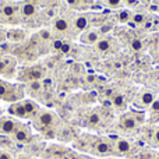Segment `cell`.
Wrapping results in <instances>:
<instances>
[{
	"label": "cell",
	"mask_w": 159,
	"mask_h": 159,
	"mask_svg": "<svg viewBox=\"0 0 159 159\" xmlns=\"http://www.w3.org/2000/svg\"><path fill=\"white\" fill-rule=\"evenodd\" d=\"M38 14H39V6L30 3V2H25V0L20 2V16L22 18V22H24V20L34 18Z\"/></svg>",
	"instance_id": "14"
},
{
	"label": "cell",
	"mask_w": 159,
	"mask_h": 159,
	"mask_svg": "<svg viewBox=\"0 0 159 159\" xmlns=\"http://www.w3.org/2000/svg\"><path fill=\"white\" fill-rule=\"evenodd\" d=\"M131 152V143L126 138H117L113 143V154L119 155V157H124Z\"/></svg>",
	"instance_id": "18"
},
{
	"label": "cell",
	"mask_w": 159,
	"mask_h": 159,
	"mask_svg": "<svg viewBox=\"0 0 159 159\" xmlns=\"http://www.w3.org/2000/svg\"><path fill=\"white\" fill-rule=\"evenodd\" d=\"M30 36L27 30H22V28H10V30H6V41L10 45H21L22 42H25Z\"/></svg>",
	"instance_id": "11"
},
{
	"label": "cell",
	"mask_w": 159,
	"mask_h": 159,
	"mask_svg": "<svg viewBox=\"0 0 159 159\" xmlns=\"http://www.w3.org/2000/svg\"><path fill=\"white\" fill-rule=\"evenodd\" d=\"M0 159H14V157H13V154L2 149V151H0Z\"/></svg>",
	"instance_id": "33"
},
{
	"label": "cell",
	"mask_w": 159,
	"mask_h": 159,
	"mask_svg": "<svg viewBox=\"0 0 159 159\" xmlns=\"http://www.w3.org/2000/svg\"><path fill=\"white\" fill-rule=\"evenodd\" d=\"M17 59L11 55L0 56V77L11 78L17 74Z\"/></svg>",
	"instance_id": "7"
},
{
	"label": "cell",
	"mask_w": 159,
	"mask_h": 159,
	"mask_svg": "<svg viewBox=\"0 0 159 159\" xmlns=\"http://www.w3.org/2000/svg\"><path fill=\"white\" fill-rule=\"evenodd\" d=\"M53 43H52V46H53V50L55 52H60V49H61V46H63V43H64V41L63 39H53Z\"/></svg>",
	"instance_id": "30"
},
{
	"label": "cell",
	"mask_w": 159,
	"mask_h": 159,
	"mask_svg": "<svg viewBox=\"0 0 159 159\" xmlns=\"http://www.w3.org/2000/svg\"><path fill=\"white\" fill-rule=\"evenodd\" d=\"M145 121V113L143 110H129L119 119V129L121 131H135Z\"/></svg>",
	"instance_id": "2"
},
{
	"label": "cell",
	"mask_w": 159,
	"mask_h": 159,
	"mask_svg": "<svg viewBox=\"0 0 159 159\" xmlns=\"http://www.w3.org/2000/svg\"><path fill=\"white\" fill-rule=\"evenodd\" d=\"M149 110H151L152 113H159V99H155L154 103L149 106Z\"/></svg>",
	"instance_id": "32"
},
{
	"label": "cell",
	"mask_w": 159,
	"mask_h": 159,
	"mask_svg": "<svg viewBox=\"0 0 159 159\" xmlns=\"http://www.w3.org/2000/svg\"><path fill=\"white\" fill-rule=\"evenodd\" d=\"M25 2H30V3H34V4H36V6H41L43 0H25Z\"/></svg>",
	"instance_id": "35"
},
{
	"label": "cell",
	"mask_w": 159,
	"mask_h": 159,
	"mask_svg": "<svg viewBox=\"0 0 159 159\" xmlns=\"http://www.w3.org/2000/svg\"><path fill=\"white\" fill-rule=\"evenodd\" d=\"M14 159H32V158L27 157V155H20V157H17V158H14Z\"/></svg>",
	"instance_id": "36"
},
{
	"label": "cell",
	"mask_w": 159,
	"mask_h": 159,
	"mask_svg": "<svg viewBox=\"0 0 159 159\" xmlns=\"http://www.w3.org/2000/svg\"><path fill=\"white\" fill-rule=\"evenodd\" d=\"M151 144L154 147H158V148H159V127H157V129L154 130V133H152V135H151Z\"/></svg>",
	"instance_id": "29"
},
{
	"label": "cell",
	"mask_w": 159,
	"mask_h": 159,
	"mask_svg": "<svg viewBox=\"0 0 159 159\" xmlns=\"http://www.w3.org/2000/svg\"><path fill=\"white\" fill-rule=\"evenodd\" d=\"M39 105L32 99H21L8 106L7 112L16 119H34L39 112Z\"/></svg>",
	"instance_id": "1"
},
{
	"label": "cell",
	"mask_w": 159,
	"mask_h": 159,
	"mask_svg": "<svg viewBox=\"0 0 159 159\" xmlns=\"http://www.w3.org/2000/svg\"><path fill=\"white\" fill-rule=\"evenodd\" d=\"M28 85V91L31 93H39L42 89V85H41V81H34V82H30Z\"/></svg>",
	"instance_id": "26"
},
{
	"label": "cell",
	"mask_w": 159,
	"mask_h": 159,
	"mask_svg": "<svg viewBox=\"0 0 159 159\" xmlns=\"http://www.w3.org/2000/svg\"><path fill=\"white\" fill-rule=\"evenodd\" d=\"M89 24H91V16L89 14H85V13H81L78 16L74 17V20L71 21V28H73V32H84L85 30L89 28Z\"/></svg>",
	"instance_id": "16"
},
{
	"label": "cell",
	"mask_w": 159,
	"mask_h": 159,
	"mask_svg": "<svg viewBox=\"0 0 159 159\" xmlns=\"http://www.w3.org/2000/svg\"><path fill=\"white\" fill-rule=\"evenodd\" d=\"M110 103H112V106L116 107V109H124L127 105L126 95H123L121 92H113L112 95H110Z\"/></svg>",
	"instance_id": "20"
},
{
	"label": "cell",
	"mask_w": 159,
	"mask_h": 159,
	"mask_svg": "<svg viewBox=\"0 0 159 159\" xmlns=\"http://www.w3.org/2000/svg\"><path fill=\"white\" fill-rule=\"evenodd\" d=\"M101 38H102V34L99 31V28L91 27L80 35V42L84 45H96Z\"/></svg>",
	"instance_id": "15"
},
{
	"label": "cell",
	"mask_w": 159,
	"mask_h": 159,
	"mask_svg": "<svg viewBox=\"0 0 159 159\" xmlns=\"http://www.w3.org/2000/svg\"><path fill=\"white\" fill-rule=\"evenodd\" d=\"M21 22L20 2H0V24L18 25Z\"/></svg>",
	"instance_id": "3"
},
{
	"label": "cell",
	"mask_w": 159,
	"mask_h": 159,
	"mask_svg": "<svg viewBox=\"0 0 159 159\" xmlns=\"http://www.w3.org/2000/svg\"><path fill=\"white\" fill-rule=\"evenodd\" d=\"M103 110L105 109H92L85 117V124L89 129H99L103 124Z\"/></svg>",
	"instance_id": "12"
},
{
	"label": "cell",
	"mask_w": 159,
	"mask_h": 159,
	"mask_svg": "<svg viewBox=\"0 0 159 159\" xmlns=\"http://www.w3.org/2000/svg\"><path fill=\"white\" fill-rule=\"evenodd\" d=\"M32 121H34V126H35L39 131L46 133V130H55V127L59 124V117L52 110L39 109V112L34 116Z\"/></svg>",
	"instance_id": "4"
},
{
	"label": "cell",
	"mask_w": 159,
	"mask_h": 159,
	"mask_svg": "<svg viewBox=\"0 0 159 159\" xmlns=\"http://www.w3.org/2000/svg\"><path fill=\"white\" fill-rule=\"evenodd\" d=\"M145 21H147V16L144 13H133L131 18H130V24H133L134 27H143Z\"/></svg>",
	"instance_id": "23"
},
{
	"label": "cell",
	"mask_w": 159,
	"mask_h": 159,
	"mask_svg": "<svg viewBox=\"0 0 159 159\" xmlns=\"http://www.w3.org/2000/svg\"><path fill=\"white\" fill-rule=\"evenodd\" d=\"M11 141L18 144H28L32 141V131L31 129L27 126V124L22 123L21 126L17 129V131L11 135Z\"/></svg>",
	"instance_id": "13"
},
{
	"label": "cell",
	"mask_w": 159,
	"mask_h": 159,
	"mask_svg": "<svg viewBox=\"0 0 159 159\" xmlns=\"http://www.w3.org/2000/svg\"><path fill=\"white\" fill-rule=\"evenodd\" d=\"M92 154L98 155V157H109L113 155V143L107 138H95L91 144V149Z\"/></svg>",
	"instance_id": "8"
},
{
	"label": "cell",
	"mask_w": 159,
	"mask_h": 159,
	"mask_svg": "<svg viewBox=\"0 0 159 159\" xmlns=\"http://www.w3.org/2000/svg\"><path fill=\"white\" fill-rule=\"evenodd\" d=\"M3 55V52H2V49H0V56H2Z\"/></svg>",
	"instance_id": "38"
},
{
	"label": "cell",
	"mask_w": 159,
	"mask_h": 159,
	"mask_svg": "<svg viewBox=\"0 0 159 159\" xmlns=\"http://www.w3.org/2000/svg\"><path fill=\"white\" fill-rule=\"evenodd\" d=\"M21 124L22 123L18 119L11 117V116H3V117H0V135L11 137Z\"/></svg>",
	"instance_id": "10"
},
{
	"label": "cell",
	"mask_w": 159,
	"mask_h": 159,
	"mask_svg": "<svg viewBox=\"0 0 159 159\" xmlns=\"http://www.w3.org/2000/svg\"><path fill=\"white\" fill-rule=\"evenodd\" d=\"M131 14L133 13L129 8H120V10H117V13H116V20H117L120 24H127V22H130Z\"/></svg>",
	"instance_id": "22"
},
{
	"label": "cell",
	"mask_w": 159,
	"mask_h": 159,
	"mask_svg": "<svg viewBox=\"0 0 159 159\" xmlns=\"http://www.w3.org/2000/svg\"><path fill=\"white\" fill-rule=\"evenodd\" d=\"M143 48H144V43H143V41H141V39L135 38V39H133V41H131V49L133 50H135V52H140Z\"/></svg>",
	"instance_id": "28"
},
{
	"label": "cell",
	"mask_w": 159,
	"mask_h": 159,
	"mask_svg": "<svg viewBox=\"0 0 159 159\" xmlns=\"http://www.w3.org/2000/svg\"><path fill=\"white\" fill-rule=\"evenodd\" d=\"M24 93L25 89L21 88L20 85L11 84V82H7L4 80H0V99L6 102H18L21 99H24Z\"/></svg>",
	"instance_id": "5"
},
{
	"label": "cell",
	"mask_w": 159,
	"mask_h": 159,
	"mask_svg": "<svg viewBox=\"0 0 159 159\" xmlns=\"http://www.w3.org/2000/svg\"><path fill=\"white\" fill-rule=\"evenodd\" d=\"M17 80L24 84H30L34 81H42L45 77V70L41 66H28V67H21L17 70L16 74Z\"/></svg>",
	"instance_id": "6"
},
{
	"label": "cell",
	"mask_w": 159,
	"mask_h": 159,
	"mask_svg": "<svg viewBox=\"0 0 159 159\" xmlns=\"http://www.w3.org/2000/svg\"><path fill=\"white\" fill-rule=\"evenodd\" d=\"M101 2H103V4L109 8H119L123 3V0H101Z\"/></svg>",
	"instance_id": "27"
},
{
	"label": "cell",
	"mask_w": 159,
	"mask_h": 159,
	"mask_svg": "<svg viewBox=\"0 0 159 159\" xmlns=\"http://www.w3.org/2000/svg\"><path fill=\"white\" fill-rule=\"evenodd\" d=\"M38 38L41 39L42 42H52L53 41V31L49 30V28H43L38 32Z\"/></svg>",
	"instance_id": "24"
},
{
	"label": "cell",
	"mask_w": 159,
	"mask_h": 159,
	"mask_svg": "<svg viewBox=\"0 0 159 159\" xmlns=\"http://www.w3.org/2000/svg\"><path fill=\"white\" fill-rule=\"evenodd\" d=\"M6 41V30H0V45H3Z\"/></svg>",
	"instance_id": "34"
},
{
	"label": "cell",
	"mask_w": 159,
	"mask_h": 159,
	"mask_svg": "<svg viewBox=\"0 0 159 159\" xmlns=\"http://www.w3.org/2000/svg\"><path fill=\"white\" fill-rule=\"evenodd\" d=\"M113 43H115V39H113L112 36H103V38H101L98 41V43L95 45V48L99 53L105 55V53H109L110 50H112Z\"/></svg>",
	"instance_id": "19"
},
{
	"label": "cell",
	"mask_w": 159,
	"mask_h": 159,
	"mask_svg": "<svg viewBox=\"0 0 159 159\" xmlns=\"http://www.w3.org/2000/svg\"><path fill=\"white\" fill-rule=\"evenodd\" d=\"M70 7L77 8V10H85L92 4V0H64Z\"/></svg>",
	"instance_id": "21"
},
{
	"label": "cell",
	"mask_w": 159,
	"mask_h": 159,
	"mask_svg": "<svg viewBox=\"0 0 159 159\" xmlns=\"http://www.w3.org/2000/svg\"><path fill=\"white\" fill-rule=\"evenodd\" d=\"M155 99H157V96H155V93L152 92V91H149V89H141L140 92L135 95L133 105L135 106V109L143 110V112H144L145 109H149V106L154 103Z\"/></svg>",
	"instance_id": "9"
},
{
	"label": "cell",
	"mask_w": 159,
	"mask_h": 159,
	"mask_svg": "<svg viewBox=\"0 0 159 159\" xmlns=\"http://www.w3.org/2000/svg\"><path fill=\"white\" fill-rule=\"evenodd\" d=\"M123 3L127 6L129 8H134L140 4V0H123Z\"/></svg>",
	"instance_id": "31"
},
{
	"label": "cell",
	"mask_w": 159,
	"mask_h": 159,
	"mask_svg": "<svg viewBox=\"0 0 159 159\" xmlns=\"http://www.w3.org/2000/svg\"><path fill=\"white\" fill-rule=\"evenodd\" d=\"M60 53H63V55H73L74 53V43L73 42H69V41H64L63 46H61L60 49Z\"/></svg>",
	"instance_id": "25"
},
{
	"label": "cell",
	"mask_w": 159,
	"mask_h": 159,
	"mask_svg": "<svg viewBox=\"0 0 159 159\" xmlns=\"http://www.w3.org/2000/svg\"><path fill=\"white\" fill-rule=\"evenodd\" d=\"M52 31L61 35H69V32H73V28L70 21H67L64 17H55L52 21Z\"/></svg>",
	"instance_id": "17"
},
{
	"label": "cell",
	"mask_w": 159,
	"mask_h": 159,
	"mask_svg": "<svg viewBox=\"0 0 159 159\" xmlns=\"http://www.w3.org/2000/svg\"><path fill=\"white\" fill-rule=\"evenodd\" d=\"M0 2H17V0H0Z\"/></svg>",
	"instance_id": "37"
}]
</instances>
